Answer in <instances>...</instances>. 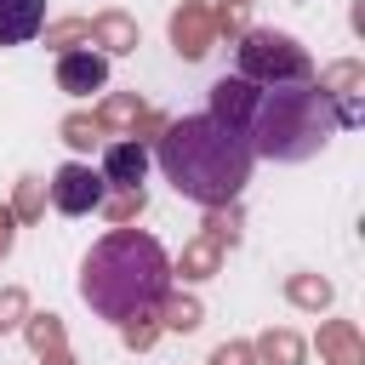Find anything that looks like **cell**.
Here are the masks:
<instances>
[{
  "instance_id": "obj_13",
  "label": "cell",
  "mask_w": 365,
  "mask_h": 365,
  "mask_svg": "<svg viewBox=\"0 0 365 365\" xmlns=\"http://www.w3.org/2000/svg\"><path fill=\"white\" fill-rule=\"evenodd\" d=\"M143 108H148V103H143L137 91H108V97L91 108V120H97L103 137H131V125L143 120Z\"/></svg>"
},
{
  "instance_id": "obj_20",
  "label": "cell",
  "mask_w": 365,
  "mask_h": 365,
  "mask_svg": "<svg viewBox=\"0 0 365 365\" xmlns=\"http://www.w3.org/2000/svg\"><path fill=\"white\" fill-rule=\"evenodd\" d=\"M240 228H245V211H240V200L234 205H205V240L211 245H240Z\"/></svg>"
},
{
  "instance_id": "obj_26",
  "label": "cell",
  "mask_w": 365,
  "mask_h": 365,
  "mask_svg": "<svg viewBox=\"0 0 365 365\" xmlns=\"http://www.w3.org/2000/svg\"><path fill=\"white\" fill-rule=\"evenodd\" d=\"M29 314H34V308H29V291H23V285H0V336L23 331Z\"/></svg>"
},
{
  "instance_id": "obj_17",
  "label": "cell",
  "mask_w": 365,
  "mask_h": 365,
  "mask_svg": "<svg viewBox=\"0 0 365 365\" xmlns=\"http://www.w3.org/2000/svg\"><path fill=\"white\" fill-rule=\"evenodd\" d=\"M217 268H222V245H211L205 234H194V240L182 245V257L171 262V274H182L188 285H200V279H211Z\"/></svg>"
},
{
  "instance_id": "obj_22",
  "label": "cell",
  "mask_w": 365,
  "mask_h": 365,
  "mask_svg": "<svg viewBox=\"0 0 365 365\" xmlns=\"http://www.w3.org/2000/svg\"><path fill=\"white\" fill-rule=\"evenodd\" d=\"M23 336H29V348H34V354H51V348H63V342H68L63 314H29V319H23Z\"/></svg>"
},
{
  "instance_id": "obj_5",
  "label": "cell",
  "mask_w": 365,
  "mask_h": 365,
  "mask_svg": "<svg viewBox=\"0 0 365 365\" xmlns=\"http://www.w3.org/2000/svg\"><path fill=\"white\" fill-rule=\"evenodd\" d=\"M103 194H108V182H103L86 160L57 165V171H51V182H46V200H51L63 217H86V211H97V205H103Z\"/></svg>"
},
{
  "instance_id": "obj_31",
  "label": "cell",
  "mask_w": 365,
  "mask_h": 365,
  "mask_svg": "<svg viewBox=\"0 0 365 365\" xmlns=\"http://www.w3.org/2000/svg\"><path fill=\"white\" fill-rule=\"evenodd\" d=\"M234 6H257V0H234Z\"/></svg>"
},
{
  "instance_id": "obj_9",
  "label": "cell",
  "mask_w": 365,
  "mask_h": 365,
  "mask_svg": "<svg viewBox=\"0 0 365 365\" xmlns=\"http://www.w3.org/2000/svg\"><path fill=\"white\" fill-rule=\"evenodd\" d=\"M257 91L262 86H251V80H240V74H222V80H211V120L217 125H228V131H245V120H251V108H257Z\"/></svg>"
},
{
  "instance_id": "obj_14",
  "label": "cell",
  "mask_w": 365,
  "mask_h": 365,
  "mask_svg": "<svg viewBox=\"0 0 365 365\" xmlns=\"http://www.w3.org/2000/svg\"><path fill=\"white\" fill-rule=\"evenodd\" d=\"M46 29V0H0V46H23Z\"/></svg>"
},
{
  "instance_id": "obj_25",
  "label": "cell",
  "mask_w": 365,
  "mask_h": 365,
  "mask_svg": "<svg viewBox=\"0 0 365 365\" xmlns=\"http://www.w3.org/2000/svg\"><path fill=\"white\" fill-rule=\"evenodd\" d=\"M120 342H125L131 354H148V348L160 342V314H154V308H143V314L120 319Z\"/></svg>"
},
{
  "instance_id": "obj_1",
  "label": "cell",
  "mask_w": 365,
  "mask_h": 365,
  "mask_svg": "<svg viewBox=\"0 0 365 365\" xmlns=\"http://www.w3.org/2000/svg\"><path fill=\"white\" fill-rule=\"evenodd\" d=\"M154 160H160L165 182L200 205H234L240 188L251 182V165H257L245 137L217 125L211 114L165 120V131L154 137Z\"/></svg>"
},
{
  "instance_id": "obj_11",
  "label": "cell",
  "mask_w": 365,
  "mask_h": 365,
  "mask_svg": "<svg viewBox=\"0 0 365 365\" xmlns=\"http://www.w3.org/2000/svg\"><path fill=\"white\" fill-rule=\"evenodd\" d=\"M91 46L103 51V57H125V51H137L143 46V29H137V17L131 11H97L91 17Z\"/></svg>"
},
{
  "instance_id": "obj_27",
  "label": "cell",
  "mask_w": 365,
  "mask_h": 365,
  "mask_svg": "<svg viewBox=\"0 0 365 365\" xmlns=\"http://www.w3.org/2000/svg\"><path fill=\"white\" fill-rule=\"evenodd\" d=\"M211 29L217 34H228V40H240L251 23H245V6H234V0H222V6H211Z\"/></svg>"
},
{
  "instance_id": "obj_18",
  "label": "cell",
  "mask_w": 365,
  "mask_h": 365,
  "mask_svg": "<svg viewBox=\"0 0 365 365\" xmlns=\"http://www.w3.org/2000/svg\"><path fill=\"white\" fill-rule=\"evenodd\" d=\"M154 314H160V331H182V336L205 325V302H200V297H188V291H165Z\"/></svg>"
},
{
  "instance_id": "obj_29",
  "label": "cell",
  "mask_w": 365,
  "mask_h": 365,
  "mask_svg": "<svg viewBox=\"0 0 365 365\" xmlns=\"http://www.w3.org/2000/svg\"><path fill=\"white\" fill-rule=\"evenodd\" d=\"M11 245H17V217H11V205H0V262L11 257Z\"/></svg>"
},
{
  "instance_id": "obj_30",
  "label": "cell",
  "mask_w": 365,
  "mask_h": 365,
  "mask_svg": "<svg viewBox=\"0 0 365 365\" xmlns=\"http://www.w3.org/2000/svg\"><path fill=\"white\" fill-rule=\"evenodd\" d=\"M40 365H74V354H68V342H63V348H51V354H40Z\"/></svg>"
},
{
  "instance_id": "obj_10",
  "label": "cell",
  "mask_w": 365,
  "mask_h": 365,
  "mask_svg": "<svg viewBox=\"0 0 365 365\" xmlns=\"http://www.w3.org/2000/svg\"><path fill=\"white\" fill-rule=\"evenodd\" d=\"M108 188H143V177H148V148L143 143H131V137H114L108 148H103V171H97Z\"/></svg>"
},
{
  "instance_id": "obj_6",
  "label": "cell",
  "mask_w": 365,
  "mask_h": 365,
  "mask_svg": "<svg viewBox=\"0 0 365 365\" xmlns=\"http://www.w3.org/2000/svg\"><path fill=\"white\" fill-rule=\"evenodd\" d=\"M314 86H319V97L336 108V125H342V131L359 125V91H365V63H359V57H336V63H325Z\"/></svg>"
},
{
  "instance_id": "obj_21",
  "label": "cell",
  "mask_w": 365,
  "mask_h": 365,
  "mask_svg": "<svg viewBox=\"0 0 365 365\" xmlns=\"http://www.w3.org/2000/svg\"><path fill=\"white\" fill-rule=\"evenodd\" d=\"M143 205H148V194H143V188H108L97 211H103V217H108L114 228H131V222L143 217Z\"/></svg>"
},
{
  "instance_id": "obj_4",
  "label": "cell",
  "mask_w": 365,
  "mask_h": 365,
  "mask_svg": "<svg viewBox=\"0 0 365 365\" xmlns=\"http://www.w3.org/2000/svg\"><path fill=\"white\" fill-rule=\"evenodd\" d=\"M234 57H240V80H251V86H308L314 80V57L291 40V34H279V29H245L240 40H234Z\"/></svg>"
},
{
  "instance_id": "obj_16",
  "label": "cell",
  "mask_w": 365,
  "mask_h": 365,
  "mask_svg": "<svg viewBox=\"0 0 365 365\" xmlns=\"http://www.w3.org/2000/svg\"><path fill=\"white\" fill-rule=\"evenodd\" d=\"M251 354H257V365H302V359H308V342H302L291 325H268V331L251 342Z\"/></svg>"
},
{
  "instance_id": "obj_23",
  "label": "cell",
  "mask_w": 365,
  "mask_h": 365,
  "mask_svg": "<svg viewBox=\"0 0 365 365\" xmlns=\"http://www.w3.org/2000/svg\"><path fill=\"white\" fill-rule=\"evenodd\" d=\"M51 51H74V46H91V17H57L40 29Z\"/></svg>"
},
{
  "instance_id": "obj_12",
  "label": "cell",
  "mask_w": 365,
  "mask_h": 365,
  "mask_svg": "<svg viewBox=\"0 0 365 365\" xmlns=\"http://www.w3.org/2000/svg\"><path fill=\"white\" fill-rule=\"evenodd\" d=\"M319 365H365V336L354 319H325L319 325Z\"/></svg>"
},
{
  "instance_id": "obj_15",
  "label": "cell",
  "mask_w": 365,
  "mask_h": 365,
  "mask_svg": "<svg viewBox=\"0 0 365 365\" xmlns=\"http://www.w3.org/2000/svg\"><path fill=\"white\" fill-rule=\"evenodd\" d=\"M285 302L302 308V314H325L336 302V285L325 274H314V268H297V274H285Z\"/></svg>"
},
{
  "instance_id": "obj_7",
  "label": "cell",
  "mask_w": 365,
  "mask_h": 365,
  "mask_svg": "<svg viewBox=\"0 0 365 365\" xmlns=\"http://www.w3.org/2000/svg\"><path fill=\"white\" fill-rule=\"evenodd\" d=\"M165 34H171V46H177V57H182V63H200V57L217 46L211 6H205V0H182V6H171V17H165Z\"/></svg>"
},
{
  "instance_id": "obj_19",
  "label": "cell",
  "mask_w": 365,
  "mask_h": 365,
  "mask_svg": "<svg viewBox=\"0 0 365 365\" xmlns=\"http://www.w3.org/2000/svg\"><path fill=\"white\" fill-rule=\"evenodd\" d=\"M6 205H11L17 228L40 222V217H46V177H34V171H29V177H17V188H11V200H6Z\"/></svg>"
},
{
  "instance_id": "obj_3",
  "label": "cell",
  "mask_w": 365,
  "mask_h": 365,
  "mask_svg": "<svg viewBox=\"0 0 365 365\" xmlns=\"http://www.w3.org/2000/svg\"><path fill=\"white\" fill-rule=\"evenodd\" d=\"M336 108L319 97V86H268L257 91V108L245 120V148L251 160H279V165H302L314 160L331 137H336Z\"/></svg>"
},
{
  "instance_id": "obj_8",
  "label": "cell",
  "mask_w": 365,
  "mask_h": 365,
  "mask_svg": "<svg viewBox=\"0 0 365 365\" xmlns=\"http://www.w3.org/2000/svg\"><path fill=\"white\" fill-rule=\"evenodd\" d=\"M108 86V57L91 51V46H74V51H57V91L68 97H91Z\"/></svg>"
},
{
  "instance_id": "obj_24",
  "label": "cell",
  "mask_w": 365,
  "mask_h": 365,
  "mask_svg": "<svg viewBox=\"0 0 365 365\" xmlns=\"http://www.w3.org/2000/svg\"><path fill=\"white\" fill-rule=\"evenodd\" d=\"M57 137L74 148V154H91L97 143H103V131H97V120L86 114V108H74V114H63V125H57Z\"/></svg>"
},
{
  "instance_id": "obj_28",
  "label": "cell",
  "mask_w": 365,
  "mask_h": 365,
  "mask_svg": "<svg viewBox=\"0 0 365 365\" xmlns=\"http://www.w3.org/2000/svg\"><path fill=\"white\" fill-rule=\"evenodd\" d=\"M205 365H257V354H251V342H240V336H234V342H217Z\"/></svg>"
},
{
  "instance_id": "obj_2",
  "label": "cell",
  "mask_w": 365,
  "mask_h": 365,
  "mask_svg": "<svg viewBox=\"0 0 365 365\" xmlns=\"http://www.w3.org/2000/svg\"><path fill=\"white\" fill-rule=\"evenodd\" d=\"M165 291H171V257L143 228H108L80 262V297L97 319L120 325L143 308H160Z\"/></svg>"
}]
</instances>
